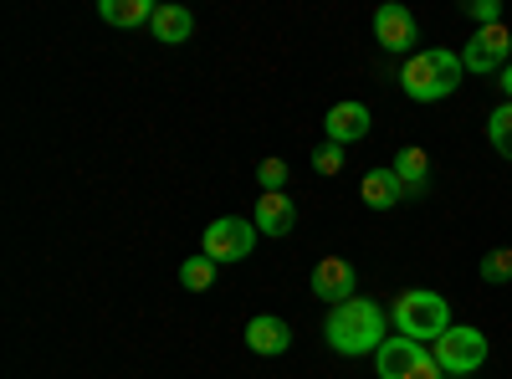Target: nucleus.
<instances>
[{
  "label": "nucleus",
  "instance_id": "f257e3e1",
  "mask_svg": "<svg viewBox=\"0 0 512 379\" xmlns=\"http://www.w3.org/2000/svg\"><path fill=\"white\" fill-rule=\"evenodd\" d=\"M384 328H390L384 308H379L374 298H354V303H344V308H328L323 339H328V349H333V354L359 359V354H379V344L390 339Z\"/></svg>",
  "mask_w": 512,
  "mask_h": 379
},
{
  "label": "nucleus",
  "instance_id": "f03ea898",
  "mask_svg": "<svg viewBox=\"0 0 512 379\" xmlns=\"http://www.w3.org/2000/svg\"><path fill=\"white\" fill-rule=\"evenodd\" d=\"M461 77H466L461 52L425 47V52L405 57V67H400V93H405L410 103H441V98H451V93L461 88Z\"/></svg>",
  "mask_w": 512,
  "mask_h": 379
},
{
  "label": "nucleus",
  "instance_id": "7ed1b4c3",
  "mask_svg": "<svg viewBox=\"0 0 512 379\" xmlns=\"http://www.w3.org/2000/svg\"><path fill=\"white\" fill-rule=\"evenodd\" d=\"M390 323L400 328V339H415V344H441V333L451 328V303L431 287H410L395 298L390 308Z\"/></svg>",
  "mask_w": 512,
  "mask_h": 379
},
{
  "label": "nucleus",
  "instance_id": "20e7f679",
  "mask_svg": "<svg viewBox=\"0 0 512 379\" xmlns=\"http://www.w3.org/2000/svg\"><path fill=\"white\" fill-rule=\"evenodd\" d=\"M256 236H262V231L251 226V216H221V221L205 226L200 251H205V257L216 262V267H226V262L236 267V262H246L251 251H256Z\"/></svg>",
  "mask_w": 512,
  "mask_h": 379
},
{
  "label": "nucleus",
  "instance_id": "39448f33",
  "mask_svg": "<svg viewBox=\"0 0 512 379\" xmlns=\"http://www.w3.org/2000/svg\"><path fill=\"white\" fill-rule=\"evenodd\" d=\"M436 364H441L451 379H472V374L487 364V333L451 323V328L441 333V344H436Z\"/></svg>",
  "mask_w": 512,
  "mask_h": 379
},
{
  "label": "nucleus",
  "instance_id": "423d86ee",
  "mask_svg": "<svg viewBox=\"0 0 512 379\" xmlns=\"http://www.w3.org/2000/svg\"><path fill=\"white\" fill-rule=\"evenodd\" d=\"M313 298L328 308H344L359 298V267L349 257H318L313 267Z\"/></svg>",
  "mask_w": 512,
  "mask_h": 379
},
{
  "label": "nucleus",
  "instance_id": "0eeeda50",
  "mask_svg": "<svg viewBox=\"0 0 512 379\" xmlns=\"http://www.w3.org/2000/svg\"><path fill=\"white\" fill-rule=\"evenodd\" d=\"M507 62H512L507 26H477V36L466 41V52H461V67L466 72H502Z\"/></svg>",
  "mask_w": 512,
  "mask_h": 379
},
{
  "label": "nucleus",
  "instance_id": "6e6552de",
  "mask_svg": "<svg viewBox=\"0 0 512 379\" xmlns=\"http://www.w3.org/2000/svg\"><path fill=\"white\" fill-rule=\"evenodd\" d=\"M374 41H379L384 52H410V57H415V41H420L415 11H405V6H379V11H374Z\"/></svg>",
  "mask_w": 512,
  "mask_h": 379
},
{
  "label": "nucleus",
  "instance_id": "1a4fd4ad",
  "mask_svg": "<svg viewBox=\"0 0 512 379\" xmlns=\"http://www.w3.org/2000/svg\"><path fill=\"white\" fill-rule=\"evenodd\" d=\"M374 129V118H369V108L364 103H333L328 108V118H323V134H328V144H338V149H344V144H359L364 134Z\"/></svg>",
  "mask_w": 512,
  "mask_h": 379
},
{
  "label": "nucleus",
  "instance_id": "9d476101",
  "mask_svg": "<svg viewBox=\"0 0 512 379\" xmlns=\"http://www.w3.org/2000/svg\"><path fill=\"white\" fill-rule=\"evenodd\" d=\"M420 359H431V349L415 344V339H400V333H395V339H384V344H379L374 369H379V379H405Z\"/></svg>",
  "mask_w": 512,
  "mask_h": 379
},
{
  "label": "nucleus",
  "instance_id": "9b49d317",
  "mask_svg": "<svg viewBox=\"0 0 512 379\" xmlns=\"http://www.w3.org/2000/svg\"><path fill=\"white\" fill-rule=\"evenodd\" d=\"M246 349L262 354V359H277V354L292 349V328H287L282 318H272V313H256V318L246 323Z\"/></svg>",
  "mask_w": 512,
  "mask_h": 379
},
{
  "label": "nucleus",
  "instance_id": "f8f14e48",
  "mask_svg": "<svg viewBox=\"0 0 512 379\" xmlns=\"http://www.w3.org/2000/svg\"><path fill=\"white\" fill-rule=\"evenodd\" d=\"M390 170L400 175V185H405V200H425L431 195V154H425L420 144H405L400 154H395V164Z\"/></svg>",
  "mask_w": 512,
  "mask_h": 379
},
{
  "label": "nucleus",
  "instance_id": "ddd939ff",
  "mask_svg": "<svg viewBox=\"0 0 512 379\" xmlns=\"http://www.w3.org/2000/svg\"><path fill=\"white\" fill-rule=\"evenodd\" d=\"M359 195H364L369 210H395V205H405V185H400V175L390 170V164L369 170V175L359 180Z\"/></svg>",
  "mask_w": 512,
  "mask_h": 379
},
{
  "label": "nucleus",
  "instance_id": "4468645a",
  "mask_svg": "<svg viewBox=\"0 0 512 379\" xmlns=\"http://www.w3.org/2000/svg\"><path fill=\"white\" fill-rule=\"evenodd\" d=\"M251 226L262 231V236H287L297 226V205L287 195H262L251 205Z\"/></svg>",
  "mask_w": 512,
  "mask_h": 379
},
{
  "label": "nucleus",
  "instance_id": "2eb2a0df",
  "mask_svg": "<svg viewBox=\"0 0 512 379\" xmlns=\"http://www.w3.org/2000/svg\"><path fill=\"white\" fill-rule=\"evenodd\" d=\"M149 31H154V41H164V47H185V41L195 36V16L185 6H175V0H164V6L154 11V21H149Z\"/></svg>",
  "mask_w": 512,
  "mask_h": 379
},
{
  "label": "nucleus",
  "instance_id": "dca6fc26",
  "mask_svg": "<svg viewBox=\"0 0 512 379\" xmlns=\"http://www.w3.org/2000/svg\"><path fill=\"white\" fill-rule=\"evenodd\" d=\"M154 0H98V16L118 31H134V26H149L154 21Z\"/></svg>",
  "mask_w": 512,
  "mask_h": 379
},
{
  "label": "nucleus",
  "instance_id": "f3484780",
  "mask_svg": "<svg viewBox=\"0 0 512 379\" xmlns=\"http://www.w3.org/2000/svg\"><path fill=\"white\" fill-rule=\"evenodd\" d=\"M180 287H190V292H210V287H216V262H210L205 251L185 257V267H180Z\"/></svg>",
  "mask_w": 512,
  "mask_h": 379
},
{
  "label": "nucleus",
  "instance_id": "a211bd4d",
  "mask_svg": "<svg viewBox=\"0 0 512 379\" xmlns=\"http://www.w3.org/2000/svg\"><path fill=\"white\" fill-rule=\"evenodd\" d=\"M487 139H492V149L512 164V103L492 108V118H487Z\"/></svg>",
  "mask_w": 512,
  "mask_h": 379
},
{
  "label": "nucleus",
  "instance_id": "6ab92c4d",
  "mask_svg": "<svg viewBox=\"0 0 512 379\" xmlns=\"http://www.w3.org/2000/svg\"><path fill=\"white\" fill-rule=\"evenodd\" d=\"M482 282L487 287H507L512 282V246H492L482 257Z\"/></svg>",
  "mask_w": 512,
  "mask_h": 379
},
{
  "label": "nucleus",
  "instance_id": "aec40b11",
  "mask_svg": "<svg viewBox=\"0 0 512 379\" xmlns=\"http://www.w3.org/2000/svg\"><path fill=\"white\" fill-rule=\"evenodd\" d=\"M256 180H262V195H282V185H287V164H282V154H272V159L256 164Z\"/></svg>",
  "mask_w": 512,
  "mask_h": 379
},
{
  "label": "nucleus",
  "instance_id": "412c9836",
  "mask_svg": "<svg viewBox=\"0 0 512 379\" xmlns=\"http://www.w3.org/2000/svg\"><path fill=\"white\" fill-rule=\"evenodd\" d=\"M466 16L477 26H502V0H466Z\"/></svg>",
  "mask_w": 512,
  "mask_h": 379
},
{
  "label": "nucleus",
  "instance_id": "4be33fe9",
  "mask_svg": "<svg viewBox=\"0 0 512 379\" xmlns=\"http://www.w3.org/2000/svg\"><path fill=\"white\" fill-rule=\"evenodd\" d=\"M313 170H318V175H338V170H344V149H338V144L313 149Z\"/></svg>",
  "mask_w": 512,
  "mask_h": 379
},
{
  "label": "nucleus",
  "instance_id": "5701e85b",
  "mask_svg": "<svg viewBox=\"0 0 512 379\" xmlns=\"http://www.w3.org/2000/svg\"><path fill=\"white\" fill-rule=\"evenodd\" d=\"M405 379H451V374H446V369L436 364V354H431V359H420V364H415Z\"/></svg>",
  "mask_w": 512,
  "mask_h": 379
},
{
  "label": "nucleus",
  "instance_id": "b1692460",
  "mask_svg": "<svg viewBox=\"0 0 512 379\" xmlns=\"http://www.w3.org/2000/svg\"><path fill=\"white\" fill-rule=\"evenodd\" d=\"M502 93H507V103H512V62L502 67Z\"/></svg>",
  "mask_w": 512,
  "mask_h": 379
}]
</instances>
